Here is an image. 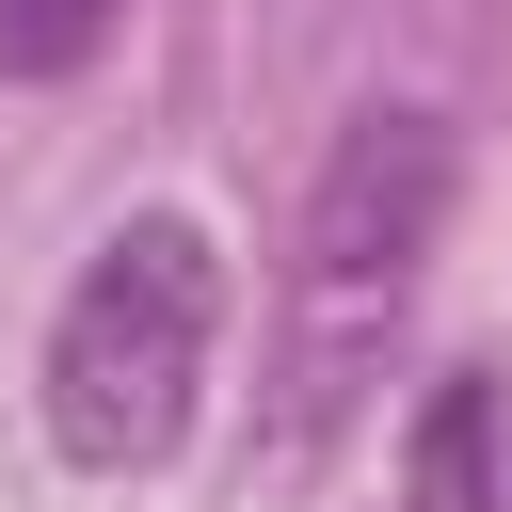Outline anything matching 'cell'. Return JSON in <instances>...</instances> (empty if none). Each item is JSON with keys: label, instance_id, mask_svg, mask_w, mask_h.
Wrapping results in <instances>:
<instances>
[{"label": "cell", "instance_id": "1", "mask_svg": "<svg viewBox=\"0 0 512 512\" xmlns=\"http://www.w3.org/2000/svg\"><path fill=\"white\" fill-rule=\"evenodd\" d=\"M208 352H224V240L192 208H128L48 304V368H32L48 448L80 480H160L208 416Z\"/></svg>", "mask_w": 512, "mask_h": 512}, {"label": "cell", "instance_id": "2", "mask_svg": "<svg viewBox=\"0 0 512 512\" xmlns=\"http://www.w3.org/2000/svg\"><path fill=\"white\" fill-rule=\"evenodd\" d=\"M448 192H464L448 112L368 96V112L336 128V160H320V192H304V336H320V368L416 304L432 240H448Z\"/></svg>", "mask_w": 512, "mask_h": 512}, {"label": "cell", "instance_id": "3", "mask_svg": "<svg viewBox=\"0 0 512 512\" xmlns=\"http://www.w3.org/2000/svg\"><path fill=\"white\" fill-rule=\"evenodd\" d=\"M400 512H512V496H496V384H480V368H448V384L416 400V432H400Z\"/></svg>", "mask_w": 512, "mask_h": 512}, {"label": "cell", "instance_id": "4", "mask_svg": "<svg viewBox=\"0 0 512 512\" xmlns=\"http://www.w3.org/2000/svg\"><path fill=\"white\" fill-rule=\"evenodd\" d=\"M128 0H0V80H80Z\"/></svg>", "mask_w": 512, "mask_h": 512}]
</instances>
